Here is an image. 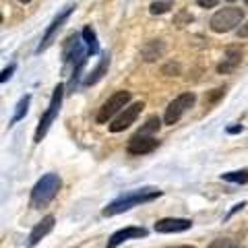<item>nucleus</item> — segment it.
<instances>
[{
	"label": "nucleus",
	"mask_w": 248,
	"mask_h": 248,
	"mask_svg": "<svg viewBox=\"0 0 248 248\" xmlns=\"http://www.w3.org/2000/svg\"><path fill=\"white\" fill-rule=\"evenodd\" d=\"M161 195L159 188H153V186H145V188H137V190H130L126 195H122L120 199L112 201L110 205L104 209V215L106 217H112V215H118L122 211H128L137 205H143V203H149V201L157 199Z\"/></svg>",
	"instance_id": "f257e3e1"
},
{
	"label": "nucleus",
	"mask_w": 248,
	"mask_h": 248,
	"mask_svg": "<svg viewBox=\"0 0 248 248\" xmlns=\"http://www.w3.org/2000/svg\"><path fill=\"white\" fill-rule=\"evenodd\" d=\"M62 186V180L58 174H46L42 176V180H37V184L31 190V207L33 209H42L46 205H50L56 199L58 190Z\"/></svg>",
	"instance_id": "f03ea898"
},
{
	"label": "nucleus",
	"mask_w": 248,
	"mask_h": 248,
	"mask_svg": "<svg viewBox=\"0 0 248 248\" xmlns=\"http://www.w3.org/2000/svg\"><path fill=\"white\" fill-rule=\"evenodd\" d=\"M244 21V11L242 9H221L211 17V29L215 33H228V31L236 29V25Z\"/></svg>",
	"instance_id": "7ed1b4c3"
},
{
	"label": "nucleus",
	"mask_w": 248,
	"mask_h": 248,
	"mask_svg": "<svg viewBox=\"0 0 248 248\" xmlns=\"http://www.w3.org/2000/svg\"><path fill=\"white\" fill-rule=\"evenodd\" d=\"M62 97H64V87H62V85H58V87L54 89V93H52V99H50L48 110H46V114L42 116L40 124H37V130H35V143H40L42 139L46 137V133H48V128H50V124H52L54 118L58 116V112H60V104H62Z\"/></svg>",
	"instance_id": "20e7f679"
},
{
	"label": "nucleus",
	"mask_w": 248,
	"mask_h": 248,
	"mask_svg": "<svg viewBox=\"0 0 248 248\" xmlns=\"http://www.w3.org/2000/svg\"><path fill=\"white\" fill-rule=\"evenodd\" d=\"M195 102H197V95H195V93H182V95H178L176 99H172V102L168 104L164 122L170 124V126H172V124H176L178 120L182 118V114H184L186 110H190V108L195 106Z\"/></svg>",
	"instance_id": "39448f33"
},
{
	"label": "nucleus",
	"mask_w": 248,
	"mask_h": 248,
	"mask_svg": "<svg viewBox=\"0 0 248 248\" xmlns=\"http://www.w3.org/2000/svg\"><path fill=\"white\" fill-rule=\"evenodd\" d=\"M128 102H130V93H128V91H116L114 95L108 99V102H106L102 108H99L95 120H97L99 124H106L114 114H118L122 108H126Z\"/></svg>",
	"instance_id": "423d86ee"
},
{
	"label": "nucleus",
	"mask_w": 248,
	"mask_h": 248,
	"mask_svg": "<svg viewBox=\"0 0 248 248\" xmlns=\"http://www.w3.org/2000/svg\"><path fill=\"white\" fill-rule=\"evenodd\" d=\"M143 108H145L143 102H137V104L126 106V108H124V110L120 112L118 118H116V120L110 124V130H112V133H122L124 128H128L130 124H135V120L139 118V114L143 112Z\"/></svg>",
	"instance_id": "0eeeda50"
},
{
	"label": "nucleus",
	"mask_w": 248,
	"mask_h": 248,
	"mask_svg": "<svg viewBox=\"0 0 248 248\" xmlns=\"http://www.w3.org/2000/svg\"><path fill=\"white\" fill-rule=\"evenodd\" d=\"M157 145H159V141L153 135H139V133H135L133 137L128 139L126 149H128L130 155H147V153L157 149Z\"/></svg>",
	"instance_id": "6e6552de"
},
{
	"label": "nucleus",
	"mask_w": 248,
	"mask_h": 248,
	"mask_svg": "<svg viewBox=\"0 0 248 248\" xmlns=\"http://www.w3.org/2000/svg\"><path fill=\"white\" fill-rule=\"evenodd\" d=\"M192 228L190 219H182V217H166L155 223V232L157 234H176V232H186Z\"/></svg>",
	"instance_id": "1a4fd4ad"
},
{
	"label": "nucleus",
	"mask_w": 248,
	"mask_h": 248,
	"mask_svg": "<svg viewBox=\"0 0 248 248\" xmlns=\"http://www.w3.org/2000/svg\"><path fill=\"white\" fill-rule=\"evenodd\" d=\"M73 9H75V6H66V9L64 11H62L60 15H56V19H54L52 21V25L48 27V31H46V33H44V37H42V44L40 46H37V52H42V50H46V48H48V46L52 44V37L54 35H56V31L62 27V25H64V21L68 19V17H71V13H73Z\"/></svg>",
	"instance_id": "9d476101"
},
{
	"label": "nucleus",
	"mask_w": 248,
	"mask_h": 248,
	"mask_svg": "<svg viewBox=\"0 0 248 248\" xmlns=\"http://www.w3.org/2000/svg\"><path fill=\"white\" fill-rule=\"evenodd\" d=\"M145 236H147V230L145 228H124V230L114 232L112 238L108 240V248L120 246L122 242H126V240H130V238H145Z\"/></svg>",
	"instance_id": "9b49d317"
},
{
	"label": "nucleus",
	"mask_w": 248,
	"mask_h": 248,
	"mask_svg": "<svg viewBox=\"0 0 248 248\" xmlns=\"http://www.w3.org/2000/svg\"><path fill=\"white\" fill-rule=\"evenodd\" d=\"M242 62V50L236 48V46H232V48L226 50V58H223V62H219L217 64V73L219 75H228L232 71H236V66Z\"/></svg>",
	"instance_id": "f8f14e48"
},
{
	"label": "nucleus",
	"mask_w": 248,
	"mask_h": 248,
	"mask_svg": "<svg viewBox=\"0 0 248 248\" xmlns=\"http://www.w3.org/2000/svg\"><path fill=\"white\" fill-rule=\"evenodd\" d=\"M54 223H56V219H54V215H46L44 219L37 223V226L31 230V236H29V246H35L37 242H40L42 238H46L50 234V232L54 230Z\"/></svg>",
	"instance_id": "ddd939ff"
},
{
	"label": "nucleus",
	"mask_w": 248,
	"mask_h": 248,
	"mask_svg": "<svg viewBox=\"0 0 248 248\" xmlns=\"http://www.w3.org/2000/svg\"><path fill=\"white\" fill-rule=\"evenodd\" d=\"M164 50H166L164 42L153 40V42H149V44H145V46H143L141 56H143V60H145V62H153V60H157V58L161 56V54H164Z\"/></svg>",
	"instance_id": "4468645a"
},
{
	"label": "nucleus",
	"mask_w": 248,
	"mask_h": 248,
	"mask_svg": "<svg viewBox=\"0 0 248 248\" xmlns=\"http://www.w3.org/2000/svg\"><path fill=\"white\" fill-rule=\"evenodd\" d=\"M108 66H110V56L106 54V56H102V62L97 64L95 71H93V73L87 77V79H85V85H93V83H97V81L104 77V73L108 71Z\"/></svg>",
	"instance_id": "2eb2a0df"
},
{
	"label": "nucleus",
	"mask_w": 248,
	"mask_h": 248,
	"mask_svg": "<svg viewBox=\"0 0 248 248\" xmlns=\"http://www.w3.org/2000/svg\"><path fill=\"white\" fill-rule=\"evenodd\" d=\"M29 102H31V95H23L19 99V104H17V110H15L13 114V118H11V124H17L23 116L27 114V108H29Z\"/></svg>",
	"instance_id": "dca6fc26"
},
{
	"label": "nucleus",
	"mask_w": 248,
	"mask_h": 248,
	"mask_svg": "<svg viewBox=\"0 0 248 248\" xmlns=\"http://www.w3.org/2000/svg\"><path fill=\"white\" fill-rule=\"evenodd\" d=\"M83 40H85V44H87V50H89V54H97V37H95V31H93L91 27H85L83 29Z\"/></svg>",
	"instance_id": "f3484780"
},
{
	"label": "nucleus",
	"mask_w": 248,
	"mask_h": 248,
	"mask_svg": "<svg viewBox=\"0 0 248 248\" xmlns=\"http://www.w3.org/2000/svg\"><path fill=\"white\" fill-rule=\"evenodd\" d=\"M159 126H161L159 118L157 116H151V118L145 122V126H141V130H137V133L139 135H153V133H157L159 130Z\"/></svg>",
	"instance_id": "a211bd4d"
},
{
	"label": "nucleus",
	"mask_w": 248,
	"mask_h": 248,
	"mask_svg": "<svg viewBox=\"0 0 248 248\" xmlns=\"http://www.w3.org/2000/svg\"><path fill=\"white\" fill-rule=\"evenodd\" d=\"M223 180L236 182V184H246V182H248V170H238V172L223 174Z\"/></svg>",
	"instance_id": "6ab92c4d"
},
{
	"label": "nucleus",
	"mask_w": 248,
	"mask_h": 248,
	"mask_svg": "<svg viewBox=\"0 0 248 248\" xmlns=\"http://www.w3.org/2000/svg\"><path fill=\"white\" fill-rule=\"evenodd\" d=\"M207 248H238V244L234 242V240H230V238H217Z\"/></svg>",
	"instance_id": "aec40b11"
},
{
	"label": "nucleus",
	"mask_w": 248,
	"mask_h": 248,
	"mask_svg": "<svg viewBox=\"0 0 248 248\" xmlns=\"http://www.w3.org/2000/svg\"><path fill=\"white\" fill-rule=\"evenodd\" d=\"M170 9H172V6H170V2H157V0H155V2L149 6L151 15H164V13H168Z\"/></svg>",
	"instance_id": "412c9836"
},
{
	"label": "nucleus",
	"mask_w": 248,
	"mask_h": 248,
	"mask_svg": "<svg viewBox=\"0 0 248 248\" xmlns=\"http://www.w3.org/2000/svg\"><path fill=\"white\" fill-rule=\"evenodd\" d=\"M13 71H15V64H11L9 68H4V71H2V77H0V81H2V83L9 81V79H11V75H13Z\"/></svg>",
	"instance_id": "4be33fe9"
},
{
	"label": "nucleus",
	"mask_w": 248,
	"mask_h": 248,
	"mask_svg": "<svg viewBox=\"0 0 248 248\" xmlns=\"http://www.w3.org/2000/svg\"><path fill=\"white\" fill-rule=\"evenodd\" d=\"M199 6H203V9H213V6L217 4V0H197Z\"/></svg>",
	"instance_id": "5701e85b"
},
{
	"label": "nucleus",
	"mask_w": 248,
	"mask_h": 248,
	"mask_svg": "<svg viewBox=\"0 0 248 248\" xmlns=\"http://www.w3.org/2000/svg\"><path fill=\"white\" fill-rule=\"evenodd\" d=\"M182 21H192V15H188V13H182L180 17H178V27H182Z\"/></svg>",
	"instance_id": "b1692460"
},
{
	"label": "nucleus",
	"mask_w": 248,
	"mask_h": 248,
	"mask_svg": "<svg viewBox=\"0 0 248 248\" xmlns=\"http://www.w3.org/2000/svg\"><path fill=\"white\" fill-rule=\"evenodd\" d=\"M238 37H248V21L238 29Z\"/></svg>",
	"instance_id": "393cba45"
},
{
	"label": "nucleus",
	"mask_w": 248,
	"mask_h": 248,
	"mask_svg": "<svg viewBox=\"0 0 248 248\" xmlns=\"http://www.w3.org/2000/svg\"><path fill=\"white\" fill-rule=\"evenodd\" d=\"M240 130H242V126H230V128H228V133L234 135V133H240Z\"/></svg>",
	"instance_id": "a878e982"
},
{
	"label": "nucleus",
	"mask_w": 248,
	"mask_h": 248,
	"mask_svg": "<svg viewBox=\"0 0 248 248\" xmlns=\"http://www.w3.org/2000/svg\"><path fill=\"white\" fill-rule=\"evenodd\" d=\"M168 248H195V246H168Z\"/></svg>",
	"instance_id": "bb28decb"
},
{
	"label": "nucleus",
	"mask_w": 248,
	"mask_h": 248,
	"mask_svg": "<svg viewBox=\"0 0 248 248\" xmlns=\"http://www.w3.org/2000/svg\"><path fill=\"white\" fill-rule=\"evenodd\" d=\"M19 2H23V4H27V2H31V0H19Z\"/></svg>",
	"instance_id": "cd10ccee"
},
{
	"label": "nucleus",
	"mask_w": 248,
	"mask_h": 248,
	"mask_svg": "<svg viewBox=\"0 0 248 248\" xmlns=\"http://www.w3.org/2000/svg\"><path fill=\"white\" fill-rule=\"evenodd\" d=\"M244 2H246V6H248V0H244Z\"/></svg>",
	"instance_id": "c85d7f7f"
},
{
	"label": "nucleus",
	"mask_w": 248,
	"mask_h": 248,
	"mask_svg": "<svg viewBox=\"0 0 248 248\" xmlns=\"http://www.w3.org/2000/svg\"><path fill=\"white\" fill-rule=\"evenodd\" d=\"M228 2H234V0H228Z\"/></svg>",
	"instance_id": "c756f323"
}]
</instances>
